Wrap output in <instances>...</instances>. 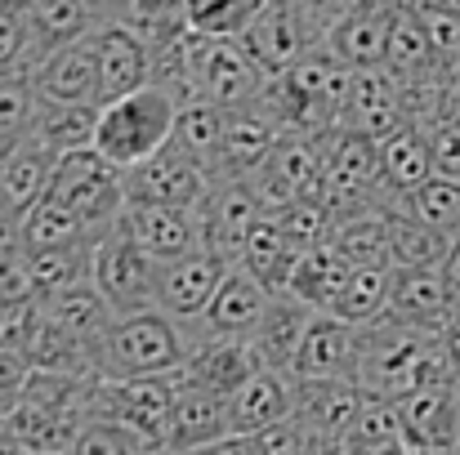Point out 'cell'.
I'll return each mask as SVG.
<instances>
[{
  "mask_svg": "<svg viewBox=\"0 0 460 455\" xmlns=\"http://www.w3.org/2000/svg\"><path fill=\"white\" fill-rule=\"evenodd\" d=\"M215 188V179L179 148H161L153 161L126 170V201L130 206H179V210H197L201 197Z\"/></svg>",
  "mask_w": 460,
  "mask_h": 455,
  "instance_id": "obj_11",
  "label": "cell"
},
{
  "mask_svg": "<svg viewBox=\"0 0 460 455\" xmlns=\"http://www.w3.org/2000/svg\"><path fill=\"white\" fill-rule=\"evenodd\" d=\"M269 0H183V22L192 36H219L242 40L251 22L264 13Z\"/></svg>",
  "mask_w": 460,
  "mask_h": 455,
  "instance_id": "obj_40",
  "label": "cell"
},
{
  "mask_svg": "<svg viewBox=\"0 0 460 455\" xmlns=\"http://www.w3.org/2000/svg\"><path fill=\"white\" fill-rule=\"evenodd\" d=\"M233 438L228 433V398L201 384H188L179 375V402H174V424H170V455L206 451L215 442Z\"/></svg>",
  "mask_w": 460,
  "mask_h": 455,
  "instance_id": "obj_23",
  "label": "cell"
},
{
  "mask_svg": "<svg viewBox=\"0 0 460 455\" xmlns=\"http://www.w3.org/2000/svg\"><path fill=\"white\" fill-rule=\"evenodd\" d=\"M269 303H273V291L260 277H251L242 264H233L210 308L201 312V321L183 326V330H188V339H251L260 330Z\"/></svg>",
  "mask_w": 460,
  "mask_h": 455,
  "instance_id": "obj_13",
  "label": "cell"
},
{
  "mask_svg": "<svg viewBox=\"0 0 460 455\" xmlns=\"http://www.w3.org/2000/svg\"><path fill=\"white\" fill-rule=\"evenodd\" d=\"M411 9H434V13H447V18H460V0H402Z\"/></svg>",
  "mask_w": 460,
  "mask_h": 455,
  "instance_id": "obj_52",
  "label": "cell"
},
{
  "mask_svg": "<svg viewBox=\"0 0 460 455\" xmlns=\"http://www.w3.org/2000/svg\"><path fill=\"white\" fill-rule=\"evenodd\" d=\"M322 45H326V27H322V18L308 9L305 0H269L264 13L242 36V49L251 54V63L269 81L287 76L291 67H300L308 54H317Z\"/></svg>",
  "mask_w": 460,
  "mask_h": 455,
  "instance_id": "obj_7",
  "label": "cell"
},
{
  "mask_svg": "<svg viewBox=\"0 0 460 455\" xmlns=\"http://www.w3.org/2000/svg\"><path fill=\"white\" fill-rule=\"evenodd\" d=\"M282 139L287 135L278 130V121L260 103L237 108V112H224V148H219V174H215V183H224V179H255L269 165V156H273V148Z\"/></svg>",
  "mask_w": 460,
  "mask_h": 455,
  "instance_id": "obj_19",
  "label": "cell"
},
{
  "mask_svg": "<svg viewBox=\"0 0 460 455\" xmlns=\"http://www.w3.org/2000/svg\"><path fill=\"white\" fill-rule=\"evenodd\" d=\"M99 112H103V108H90V103H45V99H40V117H36L31 139L45 144L54 156L85 152V148H94Z\"/></svg>",
  "mask_w": 460,
  "mask_h": 455,
  "instance_id": "obj_35",
  "label": "cell"
},
{
  "mask_svg": "<svg viewBox=\"0 0 460 455\" xmlns=\"http://www.w3.org/2000/svg\"><path fill=\"white\" fill-rule=\"evenodd\" d=\"M260 366L251 339H188V362L179 366V375L188 384H201V389H215V393H233L242 389Z\"/></svg>",
  "mask_w": 460,
  "mask_h": 455,
  "instance_id": "obj_24",
  "label": "cell"
},
{
  "mask_svg": "<svg viewBox=\"0 0 460 455\" xmlns=\"http://www.w3.org/2000/svg\"><path fill=\"white\" fill-rule=\"evenodd\" d=\"M313 455H344V451H340V447H326V442H322V447H317Z\"/></svg>",
  "mask_w": 460,
  "mask_h": 455,
  "instance_id": "obj_55",
  "label": "cell"
},
{
  "mask_svg": "<svg viewBox=\"0 0 460 455\" xmlns=\"http://www.w3.org/2000/svg\"><path fill=\"white\" fill-rule=\"evenodd\" d=\"M452 241L429 228L425 219L411 214V206H394L389 210V268L394 273H411V268H443L447 264Z\"/></svg>",
  "mask_w": 460,
  "mask_h": 455,
  "instance_id": "obj_33",
  "label": "cell"
},
{
  "mask_svg": "<svg viewBox=\"0 0 460 455\" xmlns=\"http://www.w3.org/2000/svg\"><path fill=\"white\" fill-rule=\"evenodd\" d=\"M49 197L58 206H67L76 219H85L99 237L112 232L121 223L126 206H130L126 201V174L112 161H103L94 148L58 156L54 179H49Z\"/></svg>",
  "mask_w": 460,
  "mask_h": 455,
  "instance_id": "obj_5",
  "label": "cell"
},
{
  "mask_svg": "<svg viewBox=\"0 0 460 455\" xmlns=\"http://www.w3.org/2000/svg\"><path fill=\"white\" fill-rule=\"evenodd\" d=\"M358 366H362V326H349L335 312H317L291 366V380H358Z\"/></svg>",
  "mask_w": 460,
  "mask_h": 455,
  "instance_id": "obj_18",
  "label": "cell"
},
{
  "mask_svg": "<svg viewBox=\"0 0 460 455\" xmlns=\"http://www.w3.org/2000/svg\"><path fill=\"white\" fill-rule=\"evenodd\" d=\"M90 282L94 291L108 300L117 317L130 312H148L156 308V259L139 250V241L126 232V223H117L90 255Z\"/></svg>",
  "mask_w": 460,
  "mask_h": 455,
  "instance_id": "obj_9",
  "label": "cell"
},
{
  "mask_svg": "<svg viewBox=\"0 0 460 455\" xmlns=\"http://www.w3.org/2000/svg\"><path fill=\"white\" fill-rule=\"evenodd\" d=\"M90 4H94L99 22H117V13L126 9V0H90Z\"/></svg>",
  "mask_w": 460,
  "mask_h": 455,
  "instance_id": "obj_53",
  "label": "cell"
},
{
  "mask_svg": "<svg viewBox=\"0 0 460 455\" xmlns=\"http://www.w3.org/2000/svg\"><path fill=\"white\" fill-rule=\"evenodd\" d=\"M402 407V433L411 451H452L460 447V384L420 389L398 402Z\"/></svg>",
  "mask_w": 460,
  "mask_h": 455,
  "instance_id": "obj_22",
  "label": "cell"
},
{
  "mask_svg": "<svg viewBox=\"0 0 460 455\" xmlns=\"http://www.w3.org/2000/svg\"><path fill=\"white\" fill-rule=\"evenodd\" d=\"M108 237V232H103ZM85 219H76L67 206L45 197L31 214H22V250L27 255H58V250H94L103 241Z\"/></svg>",
  "mask_w": 460,
  "mask_h": 455,
  "instance_id": "obj_31",
  "label": "cell"
},
{
  "mask_svg": "<svg viewBox=\"0 0 460 455\" xmlns=\"http://www.w3.org/2000/svg\"><path fill=\"white\" fill-rule=\"evenodd\" d=\"M31 455H72V451H31Z\"/></svg>",
  "mask_w": 460,
  "mask_h": 455,
  "instance_id": "obj_57",
  "label": "cell"
},
{
  "mask_svg": "<svg viewBox=\"0 0 460 455\" xmlns=\"http://www.w3.org/2000/svg\"><path fill=\"white\" fill-rule=\"evenodd\" d=\"M385 67H389L398 81H416V76L438 72V54H434L429 27H425V18H420L416 9H407V4H398V18H394V31H389Z\"/></svg>",
  "mask_w": 460,
  "mask_h": 455,
  "instance_id": "obj_37",
  "label": "cell"
},
{
  "mask_svg": "<svg viewBox=\"0 0 460 455\" xmlns=\"http://www.w3.org/2000/svg\"><path fill=\"white\" fill-rule=\"evenodd\" d=\"M296 259H300V250L291 246V237L282 232V223H278L273 214H264V219L255 223V232H251V241H246V250H242L237 264H242L251 277H260L273 295H282L287 282H291Z\"/></svg>",
  "mask_w": 460,
  "mask_h": 455,
  "instance_id": "obj_34",
  "label": "cell"
},
{
  "mask_svg": "<svg viewBox=\"0 0 460 455\" xmlns=\"http://www.w3.org/2000/svg\"><path fill=\"white\" fill-rule=\"evenodd\" d=\"M434 152H429V135L420 126H407L398 135H389L380 144V179L385 192L398 201H411V192H420L434 179Z\"/></svg>",
  "mask_w": 460,
  "mask_h": 455,
  "instance_id": "obj_30",
  "label": "cell"
},
{
  "mask_svg": "<svg viewBox=\"0 0 460 455\" xmlns=\"http://www.w3.org/2000/svg\"><path fill=\"white\" fill-rule=\"evenodd\" d=\"M183 362H188V330L174 317H165L161 308L117 317L94 348V375L99 380L174 375Z\"/></svg>",
  "mask_w": 460,
  "mask_h": 455,
  "instance_id": "obj_2",
  "label": "cell"
},
{
  "mask_svg": "<svg viewBox=\"0 0 460 455\" xmlns=\"http://www.w3.org/2000/svg\"><path fill=\"white\" fill-rule=\"evenodd\" d=\"M313 317H317V312L305 308L300 300L273 295L264 321H260V330L251 335V348H255V357H260L264 371L291 375V366H296V357H300V348H305V335H308V326H313Z\"/></svg>",
  "mask_w": 460,
  "mask_h": 455,
  "instance_id": "obj_29",
  "label": "cell"
},
{
  "mask_svg": "<svg viewBox=\"0 0 460 455\" xmlns=\"http://www.w3.org/2000/svg\"><path fill=\"white\" fill-rule=\"evenodd\" d=\"M36 117H40V94H36L31 72L0 76V156H9L18 144L31 139Z\"/></svg>",
  "mask_w": 460,
  "mask_h": 455,
  "instance_id": "obj_39",
  "label": "cell"
},
{
  "mask_svg": "<svg viewBox=\"0 0 460 455\" xmlns=\"http://www.w3.org/2000/svg\"><path fill=\"white\" fill-rule=\"evenodd\" d=\"M443 277H447V286H452V295H456V303H460V241H452V250H447Z\"/></svg>",
  "mask_w": 460,
  "mask_h": 455,
  "instance_id": "obj_51",
  "label": "cell"
},
{
  "mask_svg": "<svg viewBox=\"0 0 460 455\" xmlns=\"http://www.w3.org/2000/svg\"><path fill=\"white\" fill-rule=\"evenodd\" d=\"M54 165H58V156L36 139H27L9 156H0V214H13V219L31 214L49 197Z\"/></svg>",
  "mask_w": 460,
  "mask_h": 455,
  "instance_id": "obj_27",
  "label": "cell"
},
{
  "mask_svg": "<svg viewBox=\"0 0 460 455\" xmlns=\"http://www.w3.org/2000/svg\"><path fill=\"white\" fill-rule=\"evenodd\" d=\"M438 121H460V58L438 63Z\"/></svg>",
  "mask_w": 460,
  "mask_h": 455,
  "instance_id": "obj_48",
  "label": "cell"
},
{
  "mask_svg": "<svg viewBox=\"0 0 460 455\" xmlns=\"http://www.w3.org/2000/svg\"><path fill=\"white\" fill-rule=\"evenodd\" d=\"M228 268H233L228 259H219L201 246L179 255V259L156 264V308L165 317H174L179 326H197L201 312L215 300V291L224 286Z\"/></svg>",
  "mask_w": 460,
  "mask_h": 455,
  "instance_id": "obj_12",
  "label": "cell"
},
{
  "mask_svg": "<svg viewBox=\"0 0 460 455\" xmlns=\"http://www.w3.org/2000/svg\"><path fill=\"white\" fill-rule=\"evenodd\" d=\"M398 442H407V433H402V407L394 398H371L367 393L362 416H358V424L344 438V455H367V451H380V447H398Z\"/></svg>",
  "mask_w": 460,
  "mask_h": 455,
  "instance_id": "obj_42",
  "label": "cell"
},
{
  "mask_svg": "<svg viewBox=\"0 0 460 455\" xmlns=\"http://www.w3.org/2000/svg\"><path fill=\"white\" fill-rule=\"evenodd\" d=\"M174 126H179V99H170L156 85H144L99 112L94 152L126 174V170L153 161L161 148H170Z\"/></svg>",
  "mask_w": 460,
  "mask_h": 455,
  "instance_id": "obj_3",
  "label": "cell"
},
{
  "mask_svg": "<svg viewBox=\"0 0 460 455\" xmlns=\"http://www.w3.org/2000/svg\"><path fill=\"white\" fill-rule=\"evenodd\" d=\"M367 389L358 380H296V420L326 447L344 451L349 429L358 424Z\"/></svg>",
  "mask_w": 460,
  "mask_h": 455,
  "instance_id": "obj_14",
  "label": "cell"
},
{
  "mask_svg": "<svg viewBox=\"0 0 460 455\" xmlns=\"http://www.w3.org/2000/svg\"><path fill=\"white\" fill-rule=\"evenodd\" d=\"M305 4L317 13V18H322V27L331 31L344 13H353V9H358V4H367V0H305Z\"/></svg>",
  "mask_w": 460,
  "mask_h": 455,
  "instance_id": "obj_49",
  "label": "cell"
},
{
  "mask_svg": "<svg viewBox=\"0 0 460 455\" xmlns=\"http://www.w3.org/2000/svg\"><path fill=\"white\" fill-rule=\"evenodd\" d=\"M72 455H148L126 429H117L112 420H99V416H90L85 420V429L76 433V442H72Z\"/></svg>",
  "mask_w": 460,
  "mask_h": 455,
  "instance_id": "obj_45",
  "label": "cell"
},
{
  "mask_svg": "<svg viewBox=\"0 0 460 455\" xmlns=\"http://www.w3.org/2000/svg\"><path fill=\"white\" fill-rule=\"evenodd\" d=\"M344 126L385 144L389 135L407 130V103H402V81L389 67H367L353 72L349 103H344Z\"/></svg>",
  "mask_w": 460,
  "mask_h": 455,
  "instance_id": "obj_17",
  "label": "cell"
},
{
  "mask_svg": "<svg viewBox=\"0 0 460 455\" xmlns=\"http://www.w3.org/2000/svg\"><path fill=\"white\" fill-rule=\"evenodd\" d=\"M40 58H45V40L31 0H0V76L36 72Z\"/></svg>",
  "mask_w": 460,
  "mask_h": 455,
  "instance_id": "obj_36",
  "label": "cell"
},
{
  "mask_svg": "<svg viewBox=\"0 0 460 455\" xmlns=\"http://www.w3.org/2000/svg\"><path fill=\"white\" fill-rule=\"evenodd\" d=\"M402 0H367L353 13H344L331 31H326V54H335L349 72H367V67H385L389 54V31L398 18Z\"/></svg>",
  "mask_w": 460,
  "mask_h": 455,
  "instance_id": "obj_16",
  "label": "cell"
},
{
  "mask_svg": "<svg viewBox=\"0 0 460 455\" xmlns=\"http://www.w3.org/2000/svg\"><path fill=\"white\" fill-rule=\"evenodd\" d=\"M188 85L192 99H206L224 112L260 103L269 76L251 63L242 40H219V36H192L188 31Z\"/></svg>",
  "mask_w": 460,
  "mask_h": 455,
  "instance_id": "obj_6",
  "label": "cell"
},
{
  "mask_svg": "<svg viewBox=\"0 0 460 455\" xmlns=\"http://www.w3.org/2000/svg\"><path fill=\"white\" fill-rule=\"evenodd\" d=\"M438 339H443V348L452 353V362H456V371H460V303L452 308V317L438 326Z\"/></svg>",
  "mask_w": 460,
  "mask_h": 455,
  "instance_id": "obj_50",
  "label": "cell"
},
{
  "mask_svg": "<svg viewBox=\"0 0 460 455\" xmlns=\"http://www.w3.org/2000/svg\"><path fill=\"white\" fill-rule=\"evenodd\" d=\"M389 210L394 206H385V201L331 210V241L326 246H335L353 268H389Z\"/></svg>",
  "mask_w": 460,
  "mask_h": 455,
  "instance_id": "obj_26",
  "label": "cell"
},
{
  "mask_svg": "<svg viewBox=\"0 0 460 455\" xmlns=\"http://www.w3.org/2000/svg\"><path fill=\"white\" fill-rule=\"evenodd\" d=\"M367 455H416L407 442H398V447H380V451H367Z\"/></svg>",
  "mask_w": 460,
  "mask_h": 455,
  "instance_id": "obj_54",
  "label": "cell"
},
{
  "mask_svg": "<svg viewBox=\"0 0 460 455\" xmlns=\"http://www.w3.org/2000/svg\"><path fill=\"white\" fill-rule=\"evenodd\" d=\"M425 135H429V152H434V170L460 179V121H438Z\"/></svg>",
  "mask_w": 460,
  "mask_h": 455,
  "instance_id": "obj_47",
  "label": "cell"
},
{
  "mask_svg": "<svg viewBox=\"0 0 460 455\" xmlns=\"http://www.w3.org/2000/svg\"><path fill=\"white\" fill-rule=\"evenodd\" d=\"M317 447L322 442L308 433L296 416L273 424V429H264V433H255V455H313Z\"/></svg>",
  "mask_w": 460,
  "mask_h": 455,
  "instance_id": "obj_46",
  "label": "cell"
},
{
  "mask_svg": "<svg viewBox=\"0 0 460 455\" xmlns=\"http://www.w3.org/2000/svg\"><path fill=\"white\" fill-rule=\"evenodd\" d=\"M349 85H353V72L335 54L317 49V54H308L300 67H291L287 76H273L264 85L260 108L278 121L282 135L326 139L331 130L344 126Z\"/></svg>",
  "mask_w": 460,
  "mask_h": 455,
  "instance_id": "obj_1",
  "label": "cell"
},
{
  "mask_svg": "<svg viewBox=\"0 0 460 455\" xmlns=\"http://www.w3.org/2000/svg\"><path fill=\"white\" fill-rule=\"evenodd\" d=\"M322 161H326V179H322V201L331 210H353V206H402L398 197L385 192L380 179V144L340 126L322 139Z\"/></svg>",
  "mask_w": 460,
  "mask_h": 455,
  "instance_id": "obj_8",
  "label": "cell"
},
{
  "mask_svg": "<svg viewBox=\"0 0 460 455\" xmlns=\"http://www.w3.org/2000/svg\"><path fill=\"white\" fill-rule=\"evenodd\" d=\"M296 416V380L282 371H255L242 389L228 393V433L255 438Z\"/></svg>",
  "mask_w": 460,
  "mask_h": 455,
  "instance_id": "obj_21",
  "label": "cell"
},
{
  "mask_svg": "<svg viewBox=\"0 0 460 455\" xmlns=\"http://www.w3.org/2000/svg\"><path fill=\"white\" fill-rule=\"evenodd\" d=\"M260 219H264V206H260L251 179H224V183H215V188L201 197V206H197L201 250H210V255L237 264Z\"/></svg>",
  "mask_w": 460,
  "mask_h": 455,
  "instance_id": "obj_10",
  "label": "cell"
},
{
  "mask_svg": "<svg viewBox=\"0 0 460 455\" xmlns=\"http://www.w3.org/2000/svg\"><path fill=\"white\" fill-rule=\"evenodd\" d=\"M389 282L394 268H353V277L344 282L340 300H335V317L349 326H371L389 312Z\"/></svg>",
  "mask_w": 460,
  "mask_h": 455,
  "instance_id": "obj_41",
  "label": "cell"
},
{
  "mask_svg": "<svg viewBox=\"0 0 460 455\" xmlns=\"http://www.w3.org/2000/svg\"><path fill=\"white\" fill-rule=\"evenodd\" d=\"M99 103H117L144 85H153V49L121 22H103L99 31Z\"/></svg>",
  "mask_w": 460,
  "mask_h": 455,
  "instance_id": "obj_20",
  "label": "cell"
},
{
  "mask_svg": "<svg viewBox=\"0 0 460 455\" xmlns=\"http://www.w3.org/2000/svg\"><path fill=\"white\" fill-rule=\"evenodd\" d=\"M121 223L139 241V250L148 259H156V264L179 259V255H188V250L201 246L197 210H179V206H126Z\"/></svg>",
  "mask_w": 460,
  "mask_h": 455,
  "instance_id": "obj_25",
  "label": "cell"
},
{
  "mask_svg": "<svg viewBox=\"0 0 460 455\" xmlns=\"http://www.w3.org/2000/svg\"><path fill=\"white\" fill-rule=\"evenodd\" d=\"M170 144H179V148L215 179V174H219V148H224V108H215V103H206V99L183 103Z\"/></svg>",
  "mask_w": 460,
  "mask_h": 455,
  "instance_id": "obj_38",
  "label": "cell"
},
{
  "mask_svg": "<svg viewBox=\"0 0 460 455\" xmlns=\"http://www.w3.org/2000/svg\"><path fill=\"white\" fill-rule=\"evenodd\" d=\"M456 308V295L443 277V268H411V273H394L389 282V317L420 326V330H438Z\"/></svg>",
  "mask_w": 460,
  "mask_h": 455,
  "instance_id": "obj_28",
  "label": "cell"
},
{
  "mask_svg": "<svg viewBox=\"0 0 460 455\" xmlns=\"http://www.w3.org/2000/svg\"><path fill=\"white\" fill-rule=\"evenodd\" d=\"M31 9H36V22H40L45 54L58 49V45H72L81 36H94L103 27L90 0H31Z\"/></svg>",
  "mask_w": 460,
  "mask_h": 455,
  "instance_id": "obj_43",
  "label": "cell"
},
{
  "mask_svg": "<svg viewBox=\"0 0 460 455\" xmlns=\"http://www.w3.org/2000/svg\"><path fill=\"white\" fill-rule=\"evenodd\" d=\"M36 94L45 103H90V108H103L99 103V36H81L72 45H58L49 49L36 72Z\"/></svg>",
  "mask_w": 460,
  "mask_h": 455,
  "instance_id": "obj_15",
  "label": "cell"
},
{
  "mask_svg": "<svg viewBox=\"0 0 460 455\" xmlns=\"http://www.w3.org/2000/svg\"><path fill=\"white\" fill-rule=\"evenodd\" d=\"M174 402H179V371L148 380H99L90 416L126 429L148 455H170Z\"/></svg>",
  "mask_w": 460,
  "mask_h": 455,
  "instance_id": "obj_4",
  "label": "cell"
},
{
  "mask_svg": "<svg viewBox=\"0 0 460 455\" xmlns=\"http://www.w3.org/2000/svg\"><path fill=\"white\" fill-rule=\"evenodd\" d=\"M349 277H353V264H349L335 246H317V250H308V255L296 259L291 282H287L282 295L300 300L305 308H313V312H331Z\"/></svg>",
  "mask_w": 460,
  "mask_h": 455,
  "instance_id": "obj_32",
  "label": "cell"
},
{
  "mask_svg": "<svg viewBox=\"0 0 460 455\" xmlns=\"http://www.w3.org/2000/svg\"><path fill=\"white\" fill-rule=\"evenodd\" d=\"M411 214L425 219L429 228H438L447 241H460V179L452 174H434L420 192H411Z\"/></svg>",
  "mask_w": 460,
  "mask_h": 455,
  "instance_id": "obj_44",
  "label": "cell"
},
{
  "mask_svg": "<svg viewBox=\"0 0 460 455\" xmlns=\"http://www.w3.org/2000/svg\"><path fill=\"white\" fill-rule=\"evenodd\" d=\"M416 455H460V447H452V451H416Z\"/></svg>",
  "mask_w": 460,
  "mask_h": 455,
  "instance_id": "obj_56",
  "label": "cell"
}]
</instances>
